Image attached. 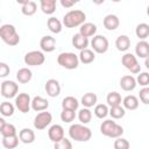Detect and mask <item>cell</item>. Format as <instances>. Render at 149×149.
I'll return each instance as SVG.
<instances>
[{
    "mask_svg": "<svg viewBox=\"0 0 149 149\" xmlns=\"http://www.w3.org/2000/svg\"><path fill=\"white\" fill-rule=\"evenodd\" d=\"M37 10V3L35 1H31V0H28L22 7H21V12L23 15L26 16H31L36 13Z\"/></svg>",
    "mask_w": 149,
    "mask_h": 149,
    "instance_id": "obj_32",
    "label": "cell"
},
{
    "mask_svg": "<svg viewBox=\"0 0 149 149\" xmlns=\"http://www.w3.org/2000/svg\"><path fill=\"white\" fill-rule=\"evenodd\" d=\"M144 64H146V68H147V69H149V59H148V57L146 58V62H144Z\"/></svg>",
    "mask_w": 149,
    "mask_h": 149,
    "instance_id": "obj_47",
    "label": "cell"
},
{
    "mask_svg": "<svg viewBox=\"0 0 149 149\" xmlns=\"http://www.w3.org/2000/svg\"><path fill=\"white\" fill-rule=\"evenodd\" d=\"M113 147H114V149H129L130 143H129L128 140H126L123 137H118V139L114 140Z\"/></svg>",
    "mask_w": 149,
    "mask_h": 149,
    "instance_id": "obj_40",
    "label": "cell"
},
{
    "mask_svg": "<svg viewBox=\"0 0 149 149\" xmlns=\"http://www.w3.org/2000/svg\"><path fill=\"white\" fill-rule=\"evenodd\" d=\"M79 107V101L77 100V98L72 97V95H68L62 100V108L63 109H70V111H77Z\"/></svg>",
    "mask_w": 149,
    "mask_h": 149,
    "instance_id": "obj_25",
    "label": "cell"
},
{
    "mask_svg": "<svg viewBox=\"0 0 149 149\" xmlns=\"http://www.w3.org/2000/svg\"><path fill=\"white\" fill-rule=\"evenodd\" d=\"M40 47L42 52H52L56 49V38L50 36V35H45L41 38L40 41Z\"/></svg>",
    "mask_w": 149,
    "mask_h": 149,
    "instance_id": "obj_14",
    "label": "cell"
},
{
    "mask_svg": "<svg viewBox=\"0 0 149 149\" xmlns=\"http://www.w3.org/2000/svg\"><path fill=\"white\" fill-rule=\"evenodd\" d=\"M102 24L107 30H115L120 24V20L115 14H108L104 17Z\"/></svg>",
    "mask_w": 149,
    "mask_h": 149,
    "instance_id": "obj_17",
    "label": "cell"
},
{
    "mask_svg": "<svg viewBox=\"0 0 149 149\" xmlns=\"http://www.w3.org/2000/svg\"><path fill=\"white\" fill-rule=\"evenodd\" d=\"M19 140L24 144H30L35 141V133L30 128H22L19 132Z\"/></svg>",
    "mask_w": 149,
    "mask_h": 149,
    "instance_id": "obj_18",
    "label": "cell"
},
{
    "mask_svg": "<svg viewBox=\"0 0 149 149\" xmlns=\"http://www.w3.org/2000/svg\"><path fill=\"white\" fill-rule=\"evenodd\" d=\"M123 106L125 109H128V111H134L139 107V99L137 97L133 95V94H129V95H126L123 99H122V102H121Z\"/></svg>",
    "mask_w": 149,
    "mask_h": 149,
    "instance_id": "obj_23",
    "label": "cell"
},
{
    "mask_svg": "<svg viewBox=\"0 0 149 149\" xmlns=\"http://www.w3.org/2000/svg\"><path fill=\"white\" fill-rule=\"evenodd\" d=\"M19 136H8V137H2L1 143L6 149H15L19 146Z\"/></svg>",
    "mask_w": 149,
    "mask_h": 149,
    "instance_id": "obj_33",
    "label": "cell"
},
{
    "mask_svg": "<svg viewBox=\"0 0 149 149\" xmlns=\"http://www.w3.org/2000/svg\"><path fill=\"white\" fill-rule=\"evenodd\" d=\"M121 63L132 73H135L136 74V73H140L141 72V65L139 64L136 56L133 55L132 52H126L121 57Z\"/></svg>",
    "mask_w": 149,
    "mask_h": 149,
    "instance_id": "obj_6",
    "label": "cell"
},
{
    "mask_svg": "<svg viewBox=\"0 0 149 149\" xmlns=\"http://www.w3.org/2000/svg\"><path fill=\"white\" fill-rule=\"evenodd\" d=\"M78 59L83 64H90L95 59V54L91 49H84V50H80L78 55Z\"/></svg>",
    "mask_w": 149,
    "mask_h": 149,
    "instance_id": "obj_28",
    "label": "cell"
},
{
    "mask_svg": "<svg viewBox=\"0 0 149 149\" xmlns=\"http://www.w3.org/2000/svg\"><path fill=\"white\" fill-rule=\"evenodd\" d=\"M52 121V115L50 112H47V111H43V112H40L35 119H34V127L37 129V130H42L44 128H47Z\"/></svg>",
    "mask_w": 149,
    "mask_h": 149,
    "instance_id": "obj_10",
    "label": "cell"
},
{
    "mask_svg": "<svg viewBox=\"0 0 149 149\" xmlns=\"http://www.w3.org/2000/svg\"><path fill=\"white\" fill-rule=\"evenodd\" d=\"M106 102L108 104L109 107H114V106H120L121 102H122V98H121V94L118 93L116 91H113V92H109L106 97Z\"/></svg>",
    "mask_w": 149,
    "mask_h": 149,
    "instance_id": "obj_30",
    "label": "cell"
},
{
    "mask_svg": "<svg viewBox=\"0 0 149 149\" xmlns=\"http://www.w3.org/2000/svg\"><path fill=\"white\" fill-rule=\"evenodd\" d=\"M5 123H6V121H5V119L0 116V130H1V128L3 127V125H5Z\"/></svg>",
    "mask_w": 149,
    "mask_h": 149,
    "instance_id": "obj_46",
    "label": "cell"
},
{
    "mask_svg": "<svg viewBox=\"0 0 149 149\" xmlns=\"http://www.w3.org/2000/svg\"><path fill=\"white\" fill-rule=\"evenodd\" d=\"M136 80L132 74H126L123 77H121L120 79V87L126 91V92H130L136 87Z\"/></svg>",
    "mask_w": 149,
    "mask_h": 149,
    "instance_id": "obj_16",
    "label": "cell"
},
{
    "mask_svg": "<svg viewBox=\"0 0 149 149\" xmlns=\"http://www.w3.org/2000/svg\"><path fill=\"white\" fill-rule=\"evenodd\" d=\"M31 98L28 93H19L15 97V106L21 113H28L30 111Z\"/></svg>",
    "mask_w": 149,
    "mask_h": 149,
    "instance_id": "obj_11",
    "label": "cell"
},
{
    "mask_svg": "<svg viewBox=\"0 0 149 149\" xmlns=\"http://www.w3.org/2000/svg\"><path fill=\"white\" fill-rule=\"evenodd\" d=\"M135 54L140 58L149 57V43L147 41H140L135 45Z\"/></svg>",
    "mask_w": 149,
    "mask_h": 149,
    "instance_id": "obj_21",
    "label": "cell"
},
{
    "mask_svg": "<svg viewBox=\"0 0 149 149\" xmlns=\"http://www.w3.org/2000/svg\"><path fill=\"white\" fill-rule=\"evenodd\" d=\"M0 114L2 116H12L14 114V105L9 101H3L0 104Z\"/></svg>",
    "mask_w": 149,
    "mask_h": 149,
    "instance_id": "obj_34",
    "label": "cell"
},
{
    "mask_svg": "<svg viewBox=\"0 0 149 149\" xmlns=\"http://www.w3.org/2000/svg\"><path fill=\"white\" fill-rule=\"evenodd\" d=\"M76 119V112L70 109H63L61 112V120L65 123H70Z\"/></svg>",
    "mask_w": 149,
    "mask_h": 149,
    "instance_id": "obj_39",
    "label": "cell"
},
{
    "mask_svg": "<svg viewBox=\"0 0 149 149\" xmlns=\"http://www.w3.org/2000/svg\"><path fill=\"white\" fill-rule=\"evenodd\" d=\"M100 133L107 137L111 139H118L121 137L123 134V128L122 126L118 125L115 121L111 120H105L102 121V123L100 125Z\"/></svg>",
    "mask_w": 149,
    "mask_h": 149,
    "instance_id": "obj_4",
    "label": "cell"
},
{
    "mask_svg": "<svg viewBox=\"0 0 149 149\" xmlns=\"http://www.w3.org/2000/svg\"><path fill=\"white\" fill-rule=\"evenodd\" d=\"M108 107L107 105L105 104H97L94 106V115L98 118V119H105L107 115H108Z\"/></svg>",
    "mask_w": 149,
    "mask_h": 149,
    "instance_id": "obj_35",
    "label": "cell"
},
{
    "mask_svg": "<svg viewBox=\"0 0 149 149\" xmlns=\"http://www.w3.org/2000/svg\"><path fill=\"white\" fill-rule=\"evenodd\" d=\"M97 101H98L97 94L93 93V92H87V93H85V94L81 97L80 104H81L85 108H91V107H93V106L97 105Z\"/></svg>",
    "mask_w": 149,
    "mask_h": 149,
    "instance_id": "obj_22",
    "label": "cell"
},
{
    "mask_svg": "<svg viewBox=\"0 0 149 149\" xmlns=\"http://www.w3.org/2000/svg\"><path fill=\"white\" fill-rule=\"evenodd\" d=\"M135 34L141 41H146V38L149 36V24L148 23H139L135 28Z\"/></svg>",
    "mask_w": 149,
    "mask_h": 149,
    "instance_id": "obj_31",
    "label": "cell"
},
{
    "mask_svg": "<svg viewBox=\"0 0 149 149\" xmlns=\"http://www.w3.org/2000/svg\"><path fill=\"white\" fill-rule=\"evenodd\" d=\"M23 61H24L26 65L38 66V65H42L45 62V56L40 50H31V51H29L24 55Z\"/></svg>",
    "mask_w": 149,
    "mask_h": 149,
    "instance_id": "obj_7",
    "label": "cell"
},
{
    "mask_svg": "<svg viewBox=\"0 0 149 149\" xmlns=\"http://www.w3.org/2000/svg\"><path fill=\"white\" fill-rule=\"evenodd\" d=\"M108 114L112 116V119L118 120V119H121V118L125 116L126 109H125L121 105H120V106H114V107H111V108L108 109Z\"/></svg>",
    "mask_w": 149,
    "mask_h": 149,
    "instance_id": "obj_36",
    "label": "cell"
},
{
    "mask_svg": "<svg viewBox=\"0 0 149 149\" xmlns=\"http://www.w3.org/2000/svg\"><path fill=\"white\" fill-rule=\"evenodd\" d=\"M0 134L2 135V137H8V136H15L16 135V128L14 125L6 122L3 125V127L0 130Z\"/></svg>",
    "mask_w": 149,
    "mask_h": 149,
    "instance_id": "obj_38",
    "label": "cell"
},
{
    "mask_svg": "<svg viewBox=\"0 0 149 149\" xmlns=\"http://www.w3.org/2000/svg\"><path fill=\"white\" fill-rule=\"evenodd\" d=\"M31 78H33V73H31V71L28 68H21L16 72V79L21 84L29 83L31 80Z\"/></svg>",
    "mask_w": 149,
    "mask_h": 149,
    "instance_id": "obj_26",
    "label": "cell"
},
{
    "mask_svg": "<svg viewBox=\"0 0 149 149\" xmlns=\"http://www.w3.org/2000/svg\"><path fill=\"white\" fill-rule=\"evenodd\" d=\"M136 80V84H140L141 86L146 87L149 85V73L146 71V72H140V74L137 76V78H135Z\"/></svg>",
    "mask_w": 149,
    "mask_h": 149,
    "instance_id": "obj_42",
    "label": "cell"
},
{
    "mask_svg": "<svg viewBox=\"0 0 149 149\" xmlns=\"http://www.w3.org/2000/svg\"><path fill=\"white\" fill-rule=\"evenodd\" d=\"M95 33H97V26L92 22H84L79 28V34L86 38L94 36Z\"/></svg>",
    "mask_w": 149,
    "mask_h": 149,
    "instance_id": "obj_19",
    "label": "cell"
},
{
    "mask_svg": "<svg viewBox=\"0 0 149 149\" xmlns=\"http://www.w3.org/2000/svg\"><path fill=\"white\" fill-rule=\"evenodd\" d=\"M86 20V14L80 9H71L63 16L62 24L66 28L80 27Z\"/></svg>",
    "mask_w": 149,
    "mask_h": 149,
    "instance_id": "obj_1",
    "label": "cell"
},
{
    "mask_svg": "<svg viewBox=\"0 0 149 149\" xmlns=\"http://www.w3.org/2000/svg\"><path fill=\"white\" fill-rule=\"evenodd\" d=\"M10 72V68L7 63L5 62H0V78H5L9 74Z\"/></svg>",
    "mask_w": 149,
    "mask_h": 149,
    "instance_id": "obj_44",
    "label": "cell"
},
{
    "mask_svg": "<svg viewBox=\"0 0 149 149\" xmlns=\"http://www.w3.org/2000/svg\"><path fill=\"white\" fill-rule=\"evenodd\" d=\"M76 3H77V1H74V0H61V5L64 8H71Z\"/></svg>",
    "mask_w": 149,
    "mask_h": 149,
    "instance_id": "obj_45",
    "label": "cell"
},
{
    "mask_svg": "<svg viewBox=\"0 0 149 149\" xmlns=\"http://www.w3.org/2000/svg\"><path fill=\"white\" fill-rule=\"evenodd\" d=\"M115 47L119 51L126 52L130 48V38L127 35H120L115 40Z\"/></svg>",
    "mask_w": 149,
    "mask_h": 149,
    "instance_id": "obj_24",
    "label": "cell"
},
{
    "mask_svg": "<svg viewBox=\"0 0 149 149\" xmlns=\"http://www.w3.org/2000/svg\"><path fill=\"white\" fill-rule=\"evenodd\" d=\"M0 22H1V19H0Z\"/></svg>",
    "mask_w": 149,
    "mask_h": 149,
    "instance_id": "obj_48",
    "label": "cell"
},
{
    "mask_svg": "<svg viewBox=\"0 0 149 149\" xmlns=\"http://www.w3.org/2000/svg\"><path fill=\"white\" fill-rule=\"evenodd\" d=\"M0 38L10 47H15L20 42V35L16 31V28L13 24L6 23L0 27Z\"/></svg>",
    "mask_w": 149,
    "mask_h": 149,
    "instance_id": "obj_3",
    "label": "cell"
},
{
    "mask_svg": "<svg viewBox=\"0 0 149 149\" xmlns=\"http://www.w3.org/2000/svg\"><path fill=\"white\" fill-rule=\"evenodd\" d=\"M47 26H48L49 30H50L51 33H54V34H59V33L62 31V29H63L62 22H61L57 17H55V16H51V17L48 19Z\"/></svg>",
    "mask_w": 149,
    "mask_h": 149,
    "instance_id": "obj_29",
    "label": "cell"
},
{
    "mask_svg": "<svg viewBox=\"0 0 149 149\" xmlns=\"http://www.w3.org/2000/svg\"><path fill=\"white\" fill-rule=\"evenodd\" d=\"M69 136L77 142H87L92 137V132L85 125L73 123L69 128Z\"/></svg>",
    "mask_w": 149,
    "mask_h": 149,
    "instance_id": "obj_2",
    "label": "cell"
},
{
    "mask_svg": "<svg viewBox=\"0 0 149 149\" xmlns=\"http://www.w3.org/2000/svg\"><path fill=\"white\" fill-rule=\"evenodd\" d=\"M71 42H72V45H73L76 49H78V50L87 49V45H88V38L84 37V36L80 35L79 33H77V34H74V35L72 36Z\"/></svg>",
    "mask_w": 149,
    "mask_h": 149,
    "instance_id": "obj_20",
    "label": "cell"
},
{
    "mask_svg": "<svg viewBox=\"0 0 149 149\" xmlns=\"http://www.w3.org/2000/svg\"><path fill=\"white\" fill-rule=\"evenodd\" d=\"M48 136L51 142L56 143L64 137V128L61 125H52L48 130Z\"/></svg>",
    "mask_w": 149,
    "mask_h": 149,
    "instance_id": "obj_13",
    "label": "cell"
},
{
    "mask_svg": "<svg viewBox=\"0 0 149 149\" xmlns=\"http://www.w3.org/2000/svg\"><path fill=\"white\" fill-rule=\"evenodd\" d=\"M92 51L97 54H105L108 50L109 42L104 35H94L91 41Z\"/></svg>",
    "mask_w": 149,
    "mask_h": 149,
    "instance_id": "obj_9",
    "label": "cell"
},
{
    "mask_svg": "<svg viewBox=\"0 0 149 149\" xmlns=\"http://www.w3.org/2000/svg\"><path fill=\"white\" fill-rule=\"evenodd\" d=\"M49 107V101L47 99H44L43 97L41 95H36L31 99V102H30V108H33L34 111L36 112H43V111H47Z\"/></svg>",
    "mask_w": 149,
    "mask_h": 149,
    "instance_id": "obj_15",
    "label": "cell"
},
{
    "mask_svg": "<svg viewBox=\"0 0 149 149\" xmlns=\"http://www.w3.org/2000/svg\"><path fill=\"white\" fill-rule=\"evenodd\" d=\"M57 63L68 70H73L78 68L79 59L78 56L73 52H61L57 56Z\"/></svg>",
    "mask_w": 149,
    "mask_h": 149,
    "instance_id": "obj_5",
    "label": "cell"
},
{
    "mask_svg": "<svg viewBox=\"0 0 149 149\" xmlns=\"http://www.w3.org/2000/svg\"><path fill=\"white\" fill-rule=\"evenodd\" d=\"M19 92V85L13 80H3L0 86V93L3 98H15Z\"/></svg>",
    "mask_w": 149,
    "mask_h": 149,
    "instance_id": "obj_8",
    "label": "cell"
},
{
    "mask_svg": "<svg viewBox=\"0 0 149 149\" xmlns=\"http://www.w3.org/2000/svg\"><path fill=\"white\" fill-rule=\"evenodd\" d=\"M40 7H41V10L44 14L51 15L56 10V0H41L40 1Z\"/></svg>",
    "mask_w": 149,
    "mask_h": 149,
    "instance_id": "obj_27",
    "label": "cell"
},
{
    "mask_svg": "<svg viewBox=\"0 0 149 149\" xmlns=\"http://www.w3.org/2000/svg\"><path fill=\"white\" fill-rule=\"evenodd\" d=\"M44 88H45V92L49 97L51 98H56L61 93V85H59V81L57 79H54V78H50L47 80L45 85H44Z\"/></svg>",
    "mask_w": 149,
    "mask_h": 149,
    "instance_id": "obj_12",
    "label": "cell"
},
{
    "mask_svg": "<svg viewBox=\"0 0 149 149\" xmlns=\"http://www.w3.org/2000/svg\"><path fill=\"white\" fill-rule=\"evenodd\" d=\"M139 97H140L141 102H143L144 105H148V104H149V87L146 86V87L141 88Z\"/></svg>",
    "mask_w": 149,
    "mask_h": 149,
    "instance_id": "obj_43",
    "label": "cell"
},
{
    "mask_svg": "<svg viewBox=\"0 0 149 149\" xmlns=\"http://www.w3.org/2000/svg\"><path fill=\"white\" fill-rule=\"evenodd\" d=\"M54 149H72V143L69 139L63 137L61 141L54 143Z\"/></svg>",
    "mask_w": 149,
    "mask_h": 149,
    "instance_id": "obj_41",
    "label": "cell"
},
{
    "mask_svg": "<svg viewBox=\"0 0 149 149\" xmlns=\"http://www.w3.org/2000/svg\"><path fill=\"white\" fill-rule=\"evenodd\" d=\"M78 119H79L81 125L88 123L91 121V119H92V112L90 111V108H85V107L81 108L79 111V113H78Z\"/></svg>",
    "mask_w": 149,
    "mask_h": 149,
    "instance_id": "obj_37",
    "label": "cell"
}]
</instances>
